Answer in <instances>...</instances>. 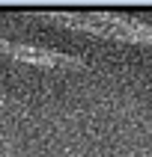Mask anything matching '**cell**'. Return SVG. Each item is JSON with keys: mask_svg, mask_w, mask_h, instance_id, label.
I'll return each mask as SVG.
<instances>
[{"mask_svg": "<svg viewBox=\"0 0 152 157\" xmlns=\"http://www.w3.org/2000/svg\"><path fill=\"white\" fill-rule=\"evenodd\" d=\"M0 51L15 56V59H21V62L42 65V68H80L84 65L78 56H69V53H60V51H45V48H33V44H12L6 39H0Z\"/></svg>", "mask_w": 152, "mask_h": 157, "instance_id": "cell-1", "label": "cell"}]
</instances>
